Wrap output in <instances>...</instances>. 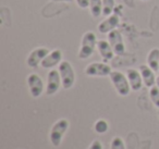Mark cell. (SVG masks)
Wrapping results in <instances>:
<instances>
[{"label": "cell", "mask_w": 159, "mask_h": 149, "mask_svg": "<svg viewBox=\"0 0 159 149\" xmlns=\"http://www.w3.org/2000/svg\"><path fill=\"white\" fill-rule=\"evenodd\" d=\"M97 37L96 34L92 31H87L84 33L81 40V46L77 53V57L81 60H85L91 58L95 52V49L97 48Z\"/></svg>", "instance_id": "1"}, {"label": "cell", "mask_w": 159, "mask_h": 149, "mask_svg": "<svg viewBox=\"0 0 159 149\" xmlns=\"http://www.w3.org/2000/svg\"><path fill=\"white\" fill-rule=\"evenodd\" d=\"M69 126H70V122L66 119H60V120L56 121L53 123V125L51 126L50 133H49V139H50V142L52 144V146H60Z\"/></svg>", "instance_id": "2"}, {"label": "cell", "mask_w": 159, "mask_h": 149, "mask_svg": "<svg viewBox=\"0 0 159 149\" xmlns=\"http://www.w3.org/2000/svg\"><path fill=\"white\" fill-rule=\"evenodd\" d=\"M110 81L112 83L113 87H115L116 92L122 97H125L130 94L131 86L129 83V79L126 77V74H123L120 71H112L109 75Z\"/></svg>", "instance_id": "3"}, {"label": "cell", "mask_w": 159, "mask_h": 149, "mask_svg": "<svg viewBox=\"0 0 159 149\" xmlns=\"http://www.w3.org/2000/svg\"><path fill=\"white\" fill-rule=\"evenodd\" d=\"M58 71L61 76V83L63 89H70L75 83V72L72 64L69 61H61L58 65Z\"/></svg>", "instance_id": "4"}, {"label": "cell", "mask_w": 159, "mask_h": 149, "mask_svg": "<svg viewBox=\"0 0 159 149\" xmlns=\"http://www.w3.org/2000/svg\"><path fill=\"white\" fill-rule=\"evenodd\" d=\"M112 69L106 62H92L85 68L84 73L91 77H105L109 76Z\"/></svg>", "instance_id": "5"}, {"label": "cell", "mask_w": 159, "mask_h": 149, "mask_svg": "<svg viewBox=\"0 0 159 149\" xmlns=\"http://www.w3.org/2000/svg\"><path fill=\"white\" fill-rule=\"evenodd\" d=\"M60 86H62V83L59 71L56 69H51L47 75V84L46 88H45V93L48 96H52L60 89Z\"/></svg>", "instance_id": "6"}, {"label": "cell", "mask_w": 159, "mask_h": 149, "mask_svg": "<svg viewBox=\"0 0 159 149\" xmlns=\"http://www.w3.org/2000/svg\"><path fill=\"white\" fill-rule=\"evenodd\" d=\"M107 40L110 43L113 49V52L117 56H122L125 52V45L122 37V34L118 29H113L110 33L107 34Z\"/></svg>", "instance_id": "7"}, {"label": "cell", "mask_w": 159, "mask_h": 149, "mask_svg": "<svg viewBox=\"0 0 159 149\" xmlns=\"http://www.w3.org/2000/svg\"><path fill=\"white\" fill-rule=\"evenodd\" d=\"M50 52L48 48L46 47H37V48L33 49L30 52L29 57L26 59V64L29 68L35 69L38 65H40L43 62V60L46 58V56Z\"/></svg>", "instance_id": "8"}, {"label": "cell", "mask_w": 159, "mask_h": 149, "mask_svg": "<svg viewBox=\"0 0 159 149\" xmlns=\"http://www.w3.org/2000/svg\"><path fill=\"white\" fill-rule=\"evenodd\" d=\"M26 82L32 97L38 98V97L42 96V94L44 93V82H43L42 77L39 75L36 74V73H31L27 76Z\"/></svg>", "instance_id": "9"}, {"label": "cell", "mask_w": 159, "mask_h": 149, "mask_svg": "<svg viewBox=\"0 0 159 149\" xmlns=\"http://www.w3.org/2000/svg\"><path fill=\"white\" fill-rule=\"evenodd\" d=\"M120 24V16L116 13H112L111 16H106L102 21H100L97 25V31L100 34H108L113 29H117V27Z\"/></svg>", "instance_id": "10"}, {"label": "cell", "mask_w": 159, "mask_h": 149, "mask_svg": "<svg viewBox=\"0 0 159 149\" xmlns=\"http://www.w3.org/2000/svg\"><path fill=\"white\" fill-rule=\"evenodd\" d=\"M62 57H63V55H62L61 50L55 49V50L50 51V52L46 56V58L43 60L40 65L44 69H49V70H51V69H53L55 66L59 65V64L61 63Z\"/></svg>", "instance_id": "11"}, {"label": "cell", "mask_w": 159, "mask_h": 149, "mask_svg": "<svg viewBox=\"0 0 159 149\" xmlns=\"http://www.w3.org/2000/svg\"><path fill=\"white\" fill-rule=\"evenodd\" d=\"M125 74L129 79V83H130L131 89L133 92H139L144 85L141 72L136 69H128Z\"/></svg>", "instance_id": "12"}, {"label": "cell", "mask_w": 159, "mask_h": 149, "mask_svg": "<svg viewBox=\"0 0 159 149\" xmlns=\"http://www.w3.org/2000/svg\"><path fill=\"white\" fill-rule=\"evenodd\" d=\"M139 72H141L142 79H143V83L146 87L150 88V87H152V86L156 85L157 76H156V74H155L156 72H155L152 68L143 64V65L139 66Z\"/></svg>", "instance_id": "13"}, {"label": "cell", "mask_w": 159, "mask_h": 149, "mask_svg": "<svg viewBox=\"0 0 159 149\" xmlns=\"http://www.w3.org/2000/svg\"><path fill=\"white\" fill-rule=\"evenodd\" d=\"M97 50L98 53L100 55V57L104 59V61H110L111 59L115 56V52H113V49L111 47L110 43L108 40L105 39H100L97 42Z\"/></svg>", "instance_id": "14"}, {"label": "cell", "mask_w": 159, "mask_h": 149, "mask_svg": "<svg viewBox=\"0 0 159 149\" xmlns=\"http://www.w3.org/2000/svg\"><path fill=\"white\" fill-rule=\"evenodd\" d=\"M146 61H147V65L149 68H152L155 72H159V49L152 48L148 52Z\"/></svg>", "instance_id": "15"}, {"label": "cell", "mask_w": 159, "mask_h": 149, "mask_svg": "<svg viewBox=\"0 0 159 149\" xmlns=\"http://www.w3.org/2000/svg\"><path fill=\"white\" fill-rule=\"evenodd\" d=\"M89 11L94 18H98L102 14V0H89Z\"/></svg>", "instance_id": "16"}, {"label": "cell", "mask_w": 159, "mask_h": 149, "mask_svg": "<svg viewBox=\"0 0 159 149\" xmlns=\"http://www.w3.org/2000/svg\"><path fill=\"white\" fill-rule=\"evenodd\" d=\"M116 8V0H102V16H109L113 13Z\"/></svg>", "instance_id": "17"}, {"label": "cell", "mask_w": 159, "mask_h": 149, "mask_svg": "<svg viewBox=\"0 0 159 149\" xmlns=\"http://www.w3.org/2000/svg\"><path fill=\"white\" fill-rule=\"evenodd\" d=\"M94 129L98 134H105L109 129L108 122L106 120H104V119H100V120L96 121L95 124H94Z\"/></svg>", "instance_id": "18"}, {"label": "cell", "mask_w": 159, "mask_h": 149, "mask_svg": "<svg viewBox=\"0 0 159 149\" xmlns=\"http://www.w3.org/2000/svg\"><path fill=\"white\" fill-rule=\"evenodd\" d=\"M149 98L155 107L159 109V88L157 85L149 88Z\"/></svg>", "instance_id": "19"}, {"label": "cell", "mask_w": 159, "mask_h": 149, "mask_svg": "<svg viewBox=\"0 0 159 149\" xmlns=\"http://www.w3.org/2000/svg\"><path fill=\"white\" fill-rule=\"evenodd\" d=\"M110 149H125L124 140L121 137L112 138V140L110 142Z\"/></svg>", "instance_id": "20"}, {"label": "cell", "mask_w": 159, "mask_h": 149, "mask_svg": "<svg viewBox=\"0 0 159 149\" xmlns=\"http://www.w3.org/2000/svg\"><path fill=\"white\" fill-rule=\"evenodd\" d=\"M75 2L81 9H86L89 6V0H75Z\"/></svg>", "instance_id": "21"}, {"label": "cell", "mask_w": 159, "mask_h": 149, "mask_svg": "<svg viewBox=\"0 0 159 149\" xmlns=\"http://www.w3.org/2000/svg\"><path fill=\"white\" fill-rule=\"evenodd\" d=\"M87 149H102V142H100V140H97V139L93 140L92 144H91V146H89Z\"/></svg>", "instance_id": "22"}, {"label": "cell", "mask_w": 159, "mask_h": 149, "mask_svg": "<svg viewBox=\"0 0 159 149\" xmlns=\"http://www.w3.org/2000/svg\"><path fill=\"white\" fill-rule=\"evenodd\" d=\"M123 1L129 8H132V9L135 8V0H123Z\"/></svg>", "instance_id": "23"}, {"label": "cell", "mask_w": 159, "mask_h": 149, "mask_svg": "<svg viewBox=\"0 0 159 149\" xmlns=\"http://www.w3.org/2000/svg\"><path fill=\"white\" fill-rule=\"evenodd\" d=\"M51 1H55V2H73L74 0H51Z\"/></svg>", "instance_id": "24"}, {"label": "cell", "mask_w": 159, "mask_h": 149, "mask_svg": "<svg viewBox=\"0 0 159 149\" xmlns=\"http://www.w3.org/2000/svg\"><path fill=\"white\" fill-rule=\"evenodd\" d=\"M156 85L158 86V88H159V76H157V79H156Z\"/></svg>", "instance_id": "25"}, {"label": "cell", "mask_w": 159, "mask_h": 149, "mask_svg": "<svg viewBox=\"0 0 159 149\" xmlns=\"http://www.w3.org/2000/svg\"><path fill=\"white\" fill-rule=\"evenodd\" d=\"M142 1H148V0H142Z\"/></svg>", "instance_id": "26"}, {"label": "cell", "mask_w": 159, "mask_h": 149, "mask_svg": "<svg viewBox=\"0 0 159 149\" xmlns=\"http://www.w3.org/2000/svg\"><path fill=\"white\" fill-rule=\"evenodd\" d=\"M158 115H159V111H158Z\"/></svg>", "instance_id": "27"}]
</instances>
